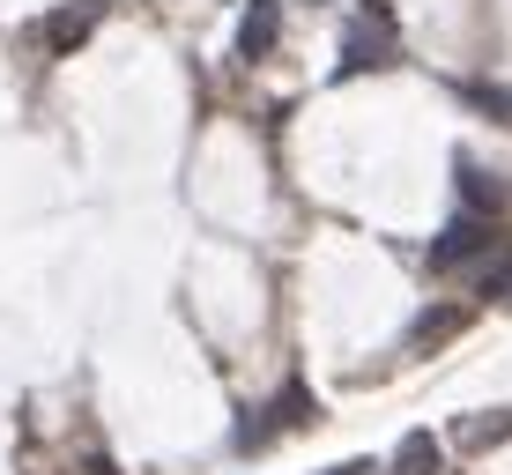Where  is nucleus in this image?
Listing matches in <instances>:
<instances>
[{
  "label": "nucleus",
  "instance_id": "20e7f679",
  "mask_svg": "<svg viewBox=\"0 0 512 475\" xmlns=\"http://www.w3.org/2000/svg\"><path fill=\"white\" fill-rule=\"evenodd\" d=\"M97 23H104V0H75V8H60V15H52L38 38H45V52H75Z\"/></svg>",
  "mask_w": 512,
  "mask_h": 475
},
{
  "label": "nucleus",
  "instance_id": "f8f14e48",
  "mask_svg": "<svg viewBox=\"0 0 512 475\" xmlns=\"http://www.w3.org/2000/svg\"><path fill=\"white\" fill-rule=\"evenodd\" d=\"M327 475H372V461H342V468H327Z\"/></svg>",
  "mask_w": 512,
  "mask_h": 475
},
{
  "label": "nucleus",
  "instance_id": "f257e3e1",
  "mask_svg": "<svg viewBox=\"0 0 512 475\" xmlns=\"http://www.w3.org/2000/svg\"><path fill=\"white\" fill-rule=\"evenodd\" d=\"M505 238H512V231H505V216H468V208H461V216L438 231L431 268H438V275H475V268H483V260L498 253Z\"/></svg>",
  "mask_w": 512,
  "mask_h": 475
},
{
  "label": "nucleus",
  "instance_id": "7ed1b4c3",
  "mask_svg": "<svg viewBox=\"0 0 512 475\" xmlns=\"http://www.w3.org/2000/svg\"><path fill=\"white\" fill-rule=\"evenodd\" d=\"M275 38H282V0H253V8L238 15V60L260 67L275 52Z\"/></svg>",
  "mask_w": 512,
  "mask_h": 475
},
{
  "label": "nucleus",
  "instance_id": "9d476101",
  "mask_svg": "<svg viewBox=\"0 0 512 475\" xmlns=\"http://www.w3.org/2000/svg\"><path fill=\"white\" fill-rule=\"evenodd\" d=\"M475 297H483V305H512V238L475 268Z\"/></svg>",
  "mask_w": 512,
  "mask_h": 475
},
{
  "label": "nucleus",
  "instance_id": "0eeeda50",
  "mask_svg": "<svg viewBox=\"0 0 512 475\" xmlns=\"http://www.w3.org/2000/svg\"><path fill=\"white\" fill-rule=\"evenodd\" d=\"M453 179H461V208H468V216H505V208H512V186H498V179H490V171L461 164V171H453Z\"/></svg>",
  "mask_w": 512,
  "mask_h": 475
},
{
  "label": "nucleus",
  "instance_id": "423d86ee",
  "mask_svg": "<svg viewBox=\"0 0 512 475\" xmlns=\"http://www.w3.org/2000/svg\"><path fill=\"white\" fill-rule=\"evenodd\" d=\"M453 446L468 453H498V446H512V409H483V416H468V424H453Z\"/></svg>",
  "mask_w": 512,
  "mask_h": 475
},
{
  "label": "nucleus",
  "instance_id": "6e6552de",
  "mask_svg": "<svg viewBox=\"0 0 512 475\" xmlns=\"http://www.w3.org/2000/svg\"><path fill=\"white\" fill-rule=\"evenodd\" d=\"M260 416H268L275 431H312V424H320V401L305 394V379H290V386H282V394H275Z\"/></svg>",
  "mask_w": 512,
  "mask_h": 475
},
{
  "label": "nucleus",
  "instance_id": "9b49d317",
  "mask_svg": "<svg viewBox=\"0 0 512 475\" xmlns=\"http://www.w3.org/2000/svg\"><path fill=\"white\" fill-rule=\"evenodd\" d=\"M461 97L475 104V112H490V119H498V127H512V90H498V82H468Z\"/></svg>",
  "mask_w": 512,
  "mask_h": 475
},
{
  "label": "nucleus",
  "instance_id": "1a4fd4ad",
  "mask_svg": "<svg viewBox=\"0 0 512 475\" xmlns=\"http://www.w3.org/2000/svg\"><path fill=\"white\" fill-rule=\"evenodd\" d=\"M438 468H446V446H438L431 431H409L394 446V475H438Z\"/></svg>",
  "mask_w": 512,
  "mask_h": 475
},
{
  "label": "nucleus",
  "instance_id": "39448f33",
  "mask_svg": "<svg viewBox=\"0 0 512 475\" xmlns=\"http://www.w3.org/2000/svg\"><path fill=\"white\" fill-rule=\"evenodd\" d=\"M468 327V312L461 305H431V312H416V327L401 334V349H409V357H431L438 342H453V334Z\"/></svg>",
  "mask_w": 512,
  "mask_h": 475
},
{
  "label": "nucleus",
  "instance_id": "f03ea898",
  "mask_svg": "<svg viewBox=\"0 0 512 475\" xmlns=\"http://www.w3.org/2000/svg\"><path fill=\"white\" fill-rule=\"evenodd\" d=\"M394 60V38L364 15V23H349V38H342V60H334V75H379V67Z\"/></svg>",
  "mask_w": 512,
  "mask_h": 475
}]
</instances>
